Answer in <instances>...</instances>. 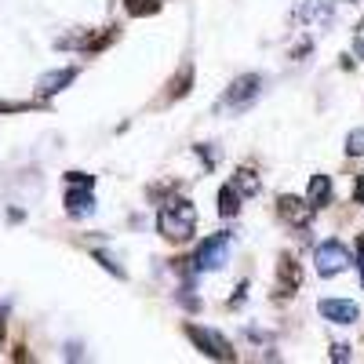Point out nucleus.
<instances>
[{
	"mask_svg": "<svg viewBox=\"0 0 364 364\" xmlns=\"http://www.w3.org/2000/svg\"><path fill=\"white\" fill-rule=\"evenodd\" d=\"M306 200H310L314 208H324V204H331V178H328V175H314V178H310Z\"/></svg>",
	"mask_w": 364,
	"mask_h": 364,
	"instance_id": "obj_12",
	"label": "nucleus"
},
{
	"mask_svg": "<svg viewBox=\"0 0 364 364\" xmlns=\"http://www.w3.org/2000/svg\"><path fill=\"white\" fill-rule=\"evenodd\" d=\"M95 178L84 175V171H70L66 175V211L73 219H84L95 211Z\"/></svg>",
	"mask_w": 364,
	"mask_h": 364,
	"instance_id": "obj_3",
	"label": "nucleus"
},
{
	"mask_svg": "<svg viewBox=\"0 0 364 364\" xmlns=\"http://www.w3.org/2000/svg\"><path fill=\"white\" fill-rule=\"evenodd\" d=\"M240 200H245V193H240L233 182H226V186L219 190V215L223 219H233L237 211H240Z\"/></svg>",
	"mask_w": 364,
	"mask_h": 364,
	"instance_id": "obj_11",
	"label": "nucleus"
},
{
	"mask_svg": "<svg viewBox=\"0 0 364 364\" xmlns=\"http://www.w3.org/2000/svg\"><path fill=\"white\" fill-rule=\"evenodd\" d=\"M357 266H360V284H364V237L357 240Z\"/></svg>",
	"mask_w": 364,
	"mask_h": 364,
	"instance_id": "obj_17",
	"label": "nucleus"
},
{
	"mask_svg": "<svg viewBox=\"0 0 364 364\" xmlns=\"http://www.w3.org/2000/svg\"><path fill=\"white\" fill-rule=\"evenodd\" d=\"M317 310H321V317L331 321V324H357V321H360V306H357L353 299H321Z\"/></svg>",
	"mask_w": 364,
	"mask_h": 364,
	"instance_id": "obj_8",
	"label": "nucleus"
},
{
	"mask_svg": "<svg viewBox=\"0 0 364 364\" xmlns=\"http://www.w3.org/2000/svg\"><path fill=\"white\" fill-rule=\"evenodd\" d=\"M331 350H336V353H331V357H336V360H346V357H350V346H346V343H336V346H331Z\"/></svg>",
	"mask_w": 364,
	"mask_h": 364,
	"instance_id": "obj_18",
	"label": "nucleus"
},
{
	"mask_svg": "<svg viewBox=\"0 0 364 364\" xmlns=\"http://www.w3.org/2000/svg\"><path fill=\"white\" fill-rule=\"evenodd\" d=\"M259 95H262V77H259V73H245V77H237V80L226 87L219 109H223V113H240V109H248Z\"/></svg>",
	"mask_w": 364,
	"mask_h": 364,
	"instance_id": "obj_5",
	"label": "nucleus"
},
{
	"mask_svg": "<svg viewBox=\"0 0 364 364\" xmlns=\"http://www.w3.org/2000/svg\"><path fill=\"white\" fill-rule=\"evenodd\" d=\"M161 0H128V11L132 15H146V11H157Z\"/></svg>",
	"mask_w": 364,
	"mask_h": 364,
	"instance_id": "obj_15",
	"label": "nucleus"
},
{
	"mask_svg": "<svg viewBox=\"0 0 364 364\" xmlns=\"http://www.w3.org/2000/svg\"><path fill=\"white\" fill-rule=\"evenodd\" d=\"M277 211H281V219L288 223V226H295V230H310V219H314V204L306 200V197H291V193H284L281 200H277Z\"/></svg>",
	"mask_w": 364,
	"mask_h": 364,
	"instance_id": "obj_7",
	"label": "nucleus"
},
{
	"mask_svg": "<svg viewBox=\"0 0 364 364\" xmlns=\"http://www.w3.org/2000/svg\"><path fill=\"white\" fill-rule=\"evenodd\" d=\"M233 186L245 193V197H255V193H259V178H255V171L245 168V171H237V175H233Z\"/></svg>",
	"mask_w": 364,
	"mask_h": 364,
	"instance_id": "obj_13",
	"label": "nucleus"
},
{
	"mask_svg": "<svg viewBox=\"0 0 364 364\" xmlns=\"http://www.w3.org/2000/svg\"><path fill=\"white\" fill-rule=\"evenodd\" d=\"M299 284H302L299 262L291 255H281V262H277V291L281 295H291V291H299Z\"/></svg>",
	"mask_w": 364,
	"mask_h": 364,
	"instance_id": "obj_9",
	"label": "nucleus"
},
{
	"mask_svg": "<svg viewBox=\"0 0 364 364\" xmlns=\"http://www.w3.org/2000/svg\"><path fill=\"white\" fill-rule=\"evenodd\" d=\"M346 154L350 157H360L364 154V128H357V132L346 135Z\"/></svg>",
	"mask_w": 364,
	"mask_h": 364,
	"instance_id": "obj_14",
	"label": "nucleus"
},
{
	"mask_svg": "<svg viewBox=\"0 0 364 364\" xmlns=\"http://www.w3.org/2000/svg\"><path fill=\"white\" fill-rule=\"evenodd\" d=\"M350 262H353L350 248L343 245V240H336V237L321 240V245L314 248V266H317L321 277H339L343 269H350Z\"/></svg>",
	"mask_w": 364,
	"mask_h": 364,
	"instance_id": "obj_4",
	"label": "nucleus"
},
{
	"mask_svg": "<svg viewBox=\"0 0 364 364\" xmlns=\"http://www.w3.org/2000/svg\"><path fill=\"white\" fill-rule=\"evenodd\" d=\"M157 230H161V237L175 240V245L178 240H190L193 230H197V208L186 197H171L157 211Z\"/></svg>",
	"mask_w": 364,
	"mask_h": 364,
	"instance_id": "obj_1",
	"label": "nucleus"
},
{
	"mask_svg": "<svg viewBox=\"0 0 364 364\" xmlns=\"http://www.w3.org/2000/svg\"><path fill=\"white\" fill-rule=\"evenodd\" d=\"M230 252H233V237L223 230V233H211L208 240H200L197 252H193V269L197 273H211V269H223L230 262Z\"/></svg>",
	"mask_w": 364,
	"mask_h": 364,
	"instance_id": "obj_2",
	"label": "nucleus"
},
{
	"mask_svg": "<svg viewBox=\"0 0 364 364\" xmlns=\"http://www.w3.org/2000/svg\"><path fill=\"white\" fill-rule=\"evenodd\" d=\"M353 200H357V204H364V175H357V178H353Z\"/></svg>",
	"mask_w": 364,
	"mask_h": 364,
	"instance_id": "obj_16",
	"label": "nucleus"
},
{
	"mask_svg": "<svg viewBox=\"0 0 364 364\" xmlns=\"http://www.w3.org/2000/svg\"><path fill=\"white\" fill-rule=\"evenodd\" d=\"M77 80V70L70 66V70H55V73H44L41 77V84H37V91L44 99H51V95H58V91H63L66 84H73Z\"/></svg>",
	"mask_w": 364,
	"mask_h": 364,
	"instance_id": "obj_10",
	"label": "nucleus"
},
{
	"mask_svg": "<svg viewBox=\"0 0 364 364\" xmlns=\"http://www.w3.org/2000/svg\"><path fill=\"white\" fill-rule=\"evenodd\" d=\"M186 336L190 343L204 353V357H215V360H233V346L219 336V331H211V328H200V324H186Z\"/></svg>",
	"mask_w": 364,
	"mask_h": 364,
	"instance_id": "obj_6",
	"label": "nucleus"
},
{
	"mask_svg": "<svg viewBox=\"0 0 364 364\" xmlns=\"http://www.w3.org/2000/svg\"><path fill=\"white\" fill-rule=\"evenodd\" d=\"M4 317H8V306L0 302V339H4Z\"/></svg>",
	"mask_w": 364,
	"mask_h": 364,
	"instance_id": "obj_19",
	"label": "nucleus"
}]
</instances>
